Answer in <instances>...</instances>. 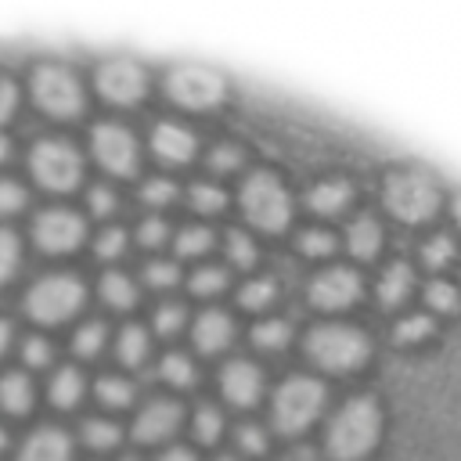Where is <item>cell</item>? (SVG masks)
<instances>
[{"label": "cell", "mask_w": 461, "mask_h": 461, "mask_svg": "<svg viewBox=\"0 0 461 461\" xmlns=\"http://www.w3.org/2000/svg\"><path fill=\"white\" fill-rule=\"evenodd\" d=\"M378 429H382V414H378L375 400L357 396V400H349V403L335 414V421H331V429H328V447H331V454L342 457V461L364 457V454L375 447Z\"/></svg>", "instance_id": "obj_1"}, {"label": "cell", "mask_w": 461, "mask_h": 461, "mask_svg": "<svg viewBox=\"0 0 461 461\" xmlns=\"http://www.w3.org/2000/svg\"><path fill=\"white\" fill-rule=\"evenodd\" d=\"M241 209L263 230H281L288 223V216H292L288 191L270 173H256V176L245 180V187H241Z\"/></svg>", "instance_id": "obj_2"}, {"label": "cell", "mask_w": 461, "mask_h": 461, "mask_svg": "<svg viewBox=\"0 0 461 461\" xmlns=\"http://www.w3.org/2000/svg\"><path fill=\"white\" fill-rule=\"evenodd\" d=\"M321 403H324V385L321 382H313V378H292L274 396V425L281 432H299V429H306L317 418Z\"/></svg>", "instance_id": "obj_3"}, {"label": "cell", "mask_w": 461, "mask_h": 461, "mask_svg": "<svg viewBox=\"0 0 461 461\" xmlns=\"http://www.w3.org/2000/svg\"><path fill=\"white\" fill-rule=\"evenodd\" d=\"M310 357L321 364V367H331V371H346V367H357L364 357H367V339L353 328H342V324H328V328H317L310 335Z\"/></svg>", "instance_id": "obj_4"}, {"label": "cell", "mask_w": 461, "mask_h": 461, "mask_svg": "<svg viewBox=\"0 0 461 461\" xmlns=\"http://www.w3.org/2000/svg\"><path fill=\"white\" fill-rule=\"evenodd\" d=\"M79 303H83V285H79L76 277H68V274H50V277H43V281L29 292V299H25L29 313H32L36 321H65L68 313L79 310Z\"/></svg>", "instance_id": "obj_5"}, {"label": "cell", "mask_w": 461, "mask_h": 461, "mask_svg": "<svg viewBox=\"0 0 461 461\" xmlns=\"http://www.w3.org/2000/svg\"><path fill=\"white\" fill-rule=\"evenodd\" d=\"M385 198H389V209L396 216L411 220V223L414 220H429L436 212V205H439V191H436V184L425 173H403V176H396L389 184Z\"/></svg>", "instance_id": "obj_6"}, {"label": "cell", "mask_w": 461, "mask_h": 461, "mask_svg": "<svg viewBox=\"0 0 461 461\" xmlns=\"http://www.w3.org/2000/svg\"><path fill=\"white\" fill-rule=\"evenodd\" d=\"M32 173L43 187L68 191L79 180V155L65 140H40L32 148Z\"/></svg>", "instance_id": "obj_7"}, {"label": "cell", "mask_w": 461, "mask_h": 461, "mask_svg": "<svg viewBox=\"0 0 461 461\" xmlns=\"http://www.w3.org/2000/svg\"><path fill=\"white\" fill-rule=\"evenodd\" d=\"M32 90H36V101L47 112L61 115V119L76 115L79 104H83V90H79L76 76L68 68H61V65H43L36 72V79H32Z\"/></svg>", "instance_id": "obj_8"}, {"label": "cell", "mask_w": 461, "mask_h": 461, "mask_svg": "<svg viewBox=\"0 0 461 461\" xmlns=\"http://www.w3.org/2000/svg\"><path fill=\"white\" fill-rule=\"evenodd\" d=\"M169 97L187 108H209L223 97V79L205 65H180L169 76Z\"/></svg>", "instance_id": "obj_9"}, {"label": "cell", "mask_w": 461, "mask_h": 461, "mask_svg": "<svg viewBox=\"0 0 461 461\" xmlns=\"http://www.w3.org/2000/svg\"><path fill=\"white\" fill-rule=\"evenodd\" d=\"M94 155L108 173H119V176L133 173V166H137V144H133L130 130L115 126V122H104L94 130Z\"/></svg>", "instance_id": "obj_10"}, {"label": "cell", "mask_w": 461, "mask_h": 461, "mask_svg": "<svg viewBox=\"0 0 461 461\" xmlns=\"http://www.w3.org/2000/svg\"><path fill=\"white\" fill-rule=\"evenodd\" d=\"M97 86H101V94H104L108 101H115V104H130V101H137V97L144 94V72H140L137 61H130V58H115V61L101 65V72H97Z\"/></svg>", "instance_id": "obj_11"}, {"label": "cell", "mask_w": 461, "mask_h": 461, "mask_svg": "<svg viewBox=\"0 0 461 461\" xmlns=\"http://www.w3.org/2000/svg\"><path fill=\"white\" fill-rule=\"evenodd\" d=\"M79 238H83V220L68 209H47L36 220V241L50 252H68L79 245Z\"/></svg>", "instance_id": "obj_12"}, {"label": "cell", "mask_w": 461, "mask_h": 461, "mask_svg": "<svg viewBox=\"0 0 461 461\" xmlns=\"http://www.w3.org/2000/svg\"><path fill=\"white\" fill-rule=\"evenodd\" d=\"M310 295H313V303H317V306H328V310L349 306V303L360 295V277H357L353 270H342V267L324 270V274L313 281Z\"/></svg>", "instance_id": "obj_13"}, {"label": "cell", "mask_w": 461, "mask_h": 461, "mask_svg": "<svg viewBox=\"0 0 461 461\" xmlns=\"http://www.w3.org/2000/svg\"><path fill=\"white\" fill-rule=\"evenodd\" d=\"M220 385H223V396H227L230 403L249 407V403L259 396L263 378H259V371H256L249 360H234V364H227V367H223Z\"/></svg>", "instance_id": "obj_14"}, {"label": "cell", "mask_w": 461, "mask_h": 461, "mask_svg": "<svg viewBox=\"0 0 461 461\" xmlns=\"http://www.w3.org/2000/svg\"><path fill=\"white\" fill-rule=\"evenodd\" d=\"M176 421H180V407L169 403V400H155V403H148V407L137 414L133 436L144 439V443H155V439L169 436V432L176 429Z\"/></svg>", "instance_id": "obj_15"}, {"label": "cell", "mask_w": 461, "mask_h": 461, "mask_svg": "<svg viewBox=\"0 0 461 461\" xmlns=\"http://www.w3.org/2000/svg\"><path fill=\"white\" fill-rule=\"evenodd\" d=\"M151 148L166 162H187L194 155V133L187 126H180V122H162L151 133Z\"/></svg>", "instance_id": "obj_16"}, {"label": "cell", "mask_w": 461, "mask_h": 461, "mask_svg": "<svg viewBox=\"0 0 461 461\" xmlns=\"http://www.w3.org/2000/svg\"><path fill=\"white\" fill-rule=\"evenodd\" d=\"M68 457H72L68 436L61 429H40V432L29 436L18 461H68Z\"/></svg>", "instance_id": "obj_17"}, {"label": "cell", "mask_w": 461, "mask_h": 461, "mask_svg": "<svg viewBox=\"0 0 461 461\" xmlns=\"http://www.w3.org/2000/svg\"><path fill=\"white\" fill-rule=\"evenodd\" d=\"M230 335H234V328H230L227 313H220V310L202 313V317H198V324H194V342H198L205 353H216L220 346H227V342H230Z\"/></svg>", "instance_id": "obj_18"}, {"label": "cell", "mask_w": 461, "mask_h": 461, "mask_svg": "<svg viewBox=\"0 0 461 461\" xmlns=\"http://www.w3.org/2000/svg\"><path fill=\"white\" fill-rule=\"evenodd\" d=\"M346 202H349V184H342V180H328V184H317L310 191V209L313 212H324V216L342 212Z\"/></svg>", "instance_id": "obj_19"}, {"label": "cell", "mask_w": 461, "mask_h": 461, "mask_svg": "<svg viewBox=\"0 0 461 461\" xmlns=\"http://www.w3.org/2000/svg\"><path fill=\"white\" fill-rule=\"evenodd\" d=\"M411 285H414V277H411V267H403V263H393V267L382 274V281H378V299H382L385 306H396V303H403V299H407Z\"/></svg>", "instance_id": "obj_20"}, {"label": "cell", "mask_w": 461, "mask_h": 461, "mask_svg": "<svg viewBox=\"0 0 461 461\" xmlns=\"http://www.w3.org/2000/svg\"><path fill=\"white\" fill-rule=\"evenodd\" d=\"M0 403L11 411V414H22L32 407V385L25 375H4L0 378Z\"/></svg>", "instance_id": "obj_21"}, {"label": "cell", "mask_w": 461, "mask_h": 461, "mask_svg": "<svg viewBox=\"0 0 461 461\" xmlns=\"http://www.w3.org/2000/svg\"><path fill=\"white\" fill-rule=\"evenodd\" d=\"M378 245H382V230H378V223H375L371 216L353 220V227H349V249H353V256L367 259V256L378 252Z\"/></svg>", "instance_id": "obj_22"}, {"label": "cell", "mask_w": 461, "mask_h": 461, "mask_svg": "<svg viewBox=\"0 0 461 461\" xmlns=\"http://www.w3.org/2000/svg\"><path fill=\"white\" fill-rule=\"evenodd\" d=\"M101 299L108 303V306H133V299H137V288H133V281L126 277V274H104L101 277Z\"/></svg>", "instance_id": "obj_23"}, {"label": "cell", "mask_w": 461, "mask_h": 461, "mask_svg": "<svg viewBox=\"0 0 461 461\" xmlns=\"http://www.w3.org/2000/svg\"><path fill=\"white\" fill-rule=\"evenodd\" d=\"M83 393V382H79V371L76 367H61L54 378H50V400L58 407H72Z\"/></svg>", "instance_id": "obj_24"}, {"label": "cell", "mask_w": 461, "mask_h": 461, "mask_svg": "<svg viewBox=\"0 0 461 461\" xmlns=\"http://www.w3.org/2000/svg\"><path fill=\"white\" fill-rule=\"evenodd\" d=\"M97 396H101V403H108V407H126V403L133 400V385L122 382V378H115V375H104V378L97 382Z\"/></svg>", "instance_id": "obj_25"}, {"label": "cell", "mask_w": 461, "mask_h": 461, "mask_svg": "<svg viewBox=\"0 0 461 461\" xmlns=\"http://www.w3.org/2000/svg\"><path fill=\"white\" fill-rule=\"evenodd\" d=\"M238 299H241V306H249V310H259V306H267V303L274 299V281H270V277H256V281H245V285H241V292H238Z\"/></svg>", "instance_id": "obj_26"}, {"label": "cell", "mask_w": 461, "mask_h": 461, "mask_svg": "<svg viewBox=\"0 0 461 461\" xmlns=\"http://www.w3.org/2000/svg\"><path fill=\"white\" fill-rule=\"evenodd\" d=\"M119 357H122L126 364H140V360L148 357V335H144L140 328H126V331L119 335Z\"/></svg>", "instance_id": "obj_27"}, {"label": "cell", "mask_w": 461, "mask_h": 461, "mask_svg": "<svg viewBox=\"0 0 461 461\" xmlns=\"http://www.w3.org/2000/svg\"><path fill=\"white\" fill-rule=\"evenodd\" d=\"M158 375H162L166 382H173V385H191V382H194V367H191V360H187L184 353H169V357L162 360Z\"/></svg>", "instance_id": "obj_28"}, {"label": "cell", "mask_w": 461, "mask_h": 461, "mask_svg": "<svg viewBox=\"0 0 461 461\" xmlns=\"http://www.w3.org/2000/svg\"><path fill=\"white\" fill-rule=\"evenodd\" d=\"M288 335H292V328H288L285 321H263V324L252 331L256 346H263V349H281V346L288 342Z\"/></svg>", "instance_id": "obj_29"}, {"label": "cell", "mask_w": 461, "mask_h": 461, "mask_svg": "<svg viewBox=\"0 0 461 461\" xmlns=\"http://www.w3.org/2000/svg\"><path fill=\"white\" fill-rule=\"evenodd\" d=\"M212 245V234L205 230V227H184L180 234H176V252L180 256H198V252H205Z\"/></svg>", "instance_id": "obj_30"}, {"label": "cell", "mask_w": 461, "mask_h": 461, "mask_svg": "<svg viewBox=\"0 0 461 461\" xmlns=\"http://www.w3.org/2000/svg\"><path fill=\"white\" fill-rule=\"evenodd\" d=\"M18 270V238L11 230H0V285L11 281Z\"/></svg>", "instance_id": "obj_31"}, {"label": "cell", "mask_w": 461, "mask_h": 461, "mask_svg": "<svg viewBox=\"0 0 461 461\" xmlns=\"http://www.w3.org/2000/svg\"><path fill=\"white\" fill-rule=\"evenodd\" d=\"M101 346H104V328L101 324H83L76 331V353L79 357H97Z\"/></svg>", "instance_id": "obj_32"}, {"label": "cell", "mask_w": 461, "mask_h": 461, "mask_svg": "<svg viewBox=\"0 0 461 461\" xmlns=\"http://www.w3.org/2000/svg\"><path fill=\"white\" fill-rule=\"evenodd\" d=\"M425 335H432V317H403L400 324H396V342H418V339H425Z\"/></svg>", "instance_id": "obj_33"}, {"label": "cell", "mask_w": 461, "mask_h": 461, "mask_svg": "<svg viewBox=\"0 0 461 461\" xmlns=\"http://www.w3.org/2000/svg\"><path fill=\"white\" fill-rule=\"evenodd\" d=\"M223 202H227V198H223V191H220V187H212V184H194V187H191V205H194V209H202V212H216Z\"/></svg>", "instance_id": "obj_34"}, {"label": "cell", "mask_w": 461, "mask_h": 461, "mask_svg": "<svg viewBox=\"0 0 461 461\" xmlns=\"http://www.w3.org/2000/svg\"><path fill=\"white\" fill-rule=\"evenodd\" d=\"M227 256H230L238 267H252V263H256V245H252L241 230H230V238H227Z\"/></svg>", "instance_id": "obj_35"}, {"label": "cell", "mask_w": 461, "mask_h": 461, "mask_svg": "<svg viewBox=\"0 0 461 461\" xmlns=\"http://www.w3.org/2000/svg\"><path fill=\"white\" fill-rule=\"evenodd\" d=\"M223 285H227V274L216 270V267H205V270H198V274L191 277V292H194V295H212V292H220Z\"/></svg>", "instance_id": "obj_36"}, {"label": "cell", "mask_w": 461, "mask_h": 461, "mask_svg": "<svg viewBox=\"0 0 461 461\" xmlns=\"http://www.w3.org/2000/svg\"><path fill=\"white\" fill-rule=\"evenodd\" d=\"M220 429H223V421H220V411H212V407H202V411L194 414V432H198V439H202V443H212V439L220 436Z\"/></svg>", "instance_id": "obj_37"}, {"label": "cell", "mask_w": 461, "mask_h": 461, "mask_svg": "<svg viewBox=\"0 0 461 461\" xmlns=\"http://www.w3.org/2000/svg\"><path fill=\"white\" fill-rule=\"evenodd\" d=\"M83 436H86V443L90 447H115V439H119V429L112 425V421H86V429H83Z\"/></svg>", "instance_id": "obj_38"}, {"label": "cell", "mask_w": 461, "mask_h": 461, "mask_svg": "<svg viewBox=\"0 0 461 461\" xmlns=\"http://www.w3.org/2000/svg\"><path fill=\"white\" fill-rule=\"evenodd\" d=\"M299 249H303L306 256H328V252L335 249V238H331L328 230H303Z\"/></svg>", "instance_id": "obj_39"}, {"label": "cell", "mask_w": 461, "mask_h": 461, "mask_svg": "<svg viewBox=\"0 0 461 461\" xmlns=\"http://www.w3.org/2000/svg\"><path fill=\"white\" fill-rule=\"evenodd\" d=\"M144 277H148V285H155V288H169V285H176V263L155 259V263L144 270Z\"/></svg>", "instance_id": "obj_40"}, {"label": "cell", "mask_w": 461, "mask_h": 461, "mask_svg": "<svg viewBox=\"0 0 461 461\" xmlns=\"http://www.w3.org/2000/svg\"><path fill=\"white\" fill-rule=\"evenodd\" d=\"M180 324H184V306H180V303H166V306L155 310V328H158L162 335L176 331Z\"/></svg>", "instance_id": "obj_41"}, {"label": "cell", "mask_w": 461, "mask_h": 461, "mask_svg": "<svg viewBox=\"0 0 461 461\" xmlns=\"http://www.w3.org/2000/svg\"><path fill=\"white\" fill-rule=\"evenodd\" d=\"M140 198H144L148 205H166V202L176 198V187H173L169 180H148L144 191H140Z\"/></svg>", "instance_id": "obj_42"}, {"label": "cell", "mask_w": 461, "mask_h": 461, "mask_svg": "<svg viewBox=\"0 0 461 461\" xmlns=\"http://www.w3.org/2000/svg\"><path fill=\"white\" fill-rule=\"evenodd\" d=\"M122 249H126V234H122L119 227H108V230H101V238H97V256H104V259H115Z\"/></svg>", "instance_id": "obj_43"}, {"label": "cell", "mask_w": 461, "mask_h": 461, "mask_svg": "<svg viewBox=\"0 0 461 461\" xmlns=\"http://www.w3.org/2000/svg\"><path fill=\"white\" fill-rule=\"evenodd\" d=\"M450 256H454V241L443 238V234L425 245V263H429V267H443V263H450Z\"/></svg>", "instance_id": "obj_44"}, {"label": "cell", "mask_w": 461, "mask_h": 461, "mask_svg": "<svg viewBox=\"0 0 461 461\" xmlns=\"http://www.w3.org/2000/svg\"><path fill=\"white\" fill-rule=\"evenodd\" d=\"M429 303H432L436 310H454V306H457V292H454V285H447V281H432V285H429Z\"/></svg>", "instance_id": "obj_45"}, {"label": "cell", "mask_w": 461, "mask_h": 461, "mask_svg": "<svg viewBox=\"0 0 461 461\" xmlns=\"http://www.w3.org/2000/svg\"><path fill=\"white\" fill-rule=\"evenodd\" d=\"M238 443H241L245 454H263L267 450V436H263L259 425H241L238 429Z\"/></svg>", "instance_id": "obj_46"}, {"label": "cell", "mask_w": 461, "mask_h": 461, "mask_svg": "<svg viewBox=\"0 0 461 461\" xmlns=\"http://www.w3.org/2000/svg\"><path fill=\"white\" fill-rule=\"evenodd\" d=\"M209 166L212 169H234V166H241V151L234 144H216L209 155Z\"/></svg>", "instance_id": "obj_47"}, {"label": "cell", "mask_w": 461, "mask_h": 461, "mask_svg": "<svg viewBox=\"0 0 461 461\" xmlns=\"http://www.w3.org/2000/svg\"><path fill=\"white\" fill-rule=\"evenodd\" d=\"M25 202V191L14 180H0V212H18Z\"/></svg>", "instance_id": "obj_48"}, {"label": "cell", "mask_w": 461, "mask_h": 461, "mask_svg": "<svg viewBox=\"0 0 461 461\" xmlns=\"http://www.w3.org/2000/svg\"><path fill=\"white\" fill-rule=\"evenodd\" d=\"M166 220H158V216H151V220H144L140 223V245H162L166 241Z\"/></svg>", "instance_id": "obj_49"}, {"label": "cell", "mask_w": 461, "mask_h": 461, "mask_svg": "<svg viewBox=\"0 0 461 461\" xmlns=\"http://www.w3.org/2000/svg\"><path fill=\"white\" fill-rule=\"evenodd\" d=\"M22 357H25L32 367H40V364H47V360H50V346H47L43 339H25Z\"/></svg>", "instance_id": "obj_50"}, {"label": "cell", "mask_w": 461, "mask_h": 461, "mask_svg": "<svg viewBox=\"0 0 461 461\" xmlns=\"http://www.w3.org/2000/svg\"><path fill=\"white\" fill-rule=\"evenodd\" d=\"M14 104H18V90L11 79H0V122L14 115Z\"/></svg>", "instance_id": "obj_51"}, {"label": "cell", "mask_w": 461, "mask_h": 461, "mask_svg": "<svg viewBox=\"0 0 461 461\" xmlns=\"http://www.w3.org/2000/svg\"><path fill=\"white\" fill-rule=\"evenodd\" d=\"M90 209H94L97 216H108V212L115 209V194H112L108 187H94V191H90Z\"/></svg>", "instance_id": "obj_52"}, {"label": "cell", "mask_w": 461, "mask_h": 461, "mask_svg": "<svg viewBox=\"0 0 461 461\" xmlns=\"http://www.w3.org/2000/svg\"><path fill=\"white\" fill-rule=\"evenodd\" d=\"M158 461H194V454H191V450H184V447H173V450H166Z\"/></svg>", "instance_id": "obj_53"}, {"label": "cell", "mask_w": 461, "mask_h": 461, "mask_svg": "<svg viewBox=\"0 0 461 461\" xmlns=\"http://www.w3.org/2000/svg\"><path fill=\"white\" fill-rule=\"evenodd\" d=\"M7 346H11V324L0 321V353H7Z\"/></svg>", "instance_id": "obj_54"}, {"label": "cell", "mask_w": 461, "mask_h": 461, "mask_svg": "<svg viewBox=\"0 0 461 461\" xmlns=\"http://www.w3.org/2000/svg\"><path fill=\"white\" fill-rule=\"evenodd\" d=\"M7 155H11V140H7V137H4V133H0V162H4V158H7Z\"/></svg>", "instance_id": "obj_55"}, {"label": "cell", "mask_w": 461, "mask_h": 461, "mask_svg": "<svg viewBox=\"0 0 461 461\" xmlns=\"http://www.w3.org/2000/svg\"><path fill=\"white\" fill-rule=\"evenodd\" d=\"M4 443H7V436H4V429H0V450H4Z\"/></svg>", "instance_id": "obj_56"}, {"label": "cell", "mask_w": 461, "mask_h": 461, "mask_svg": "<svg viewBox=\"0 0 461 461\" xmlns=\"http://www.w3.org/2000/svg\"><path fill=\"white\" fill-rule=\"evenodd\" d=\"M216 461H234V457H230V454H223V457H216Z\"/></svg>", "instance_id": "obj_57"}, {"label": "cell", "mask_w": 461, "mask_h": 461, "mask_svg": "<svg viewBox=\"0 0 461 461\" xmlns=\"http://www.w3.org/2000/svg\"><path fill=\"white\" fill-rule=\"evenodd\" d=\"M457 216H461V198H457Z\"/></svg>", "instance_id": "obj_58"}, {"label": "cell", "mask_w": 461, "mask_h": 461, "mask_svg": "<svg viewBox=\"0 0 461 461\" xmlns=\"http://www.w3.org/2000/svg\"><path fill=\"white\" fill-rule=\"evenodd\" d=\"M126 461H137V457H126Z\"/></svg>", "instance_id": "obj_59"}]
</instances>
